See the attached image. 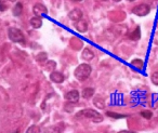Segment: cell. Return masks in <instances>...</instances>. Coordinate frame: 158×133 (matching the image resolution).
I'll use <instances>...</instances> for the list:
<instances>
[{
  "label": "cell",
  "instance_id": "cell-1",
  "mask_svg": "<svg viewBox=\"0 0 158 133\" xmlns=\"http://www.w3.org/2000/svg\"><path fill=\"white\" fill-rule=\"evenodd\" d=\"M80 117H85V118H89L91 119L93 122H102L103 121V116L99 113V111L94 110V109H84V110H80L78 114L76 115V118H80Z\"/></svg>",
  "mask_w": 158,
  "mask_h": 133
},
{
  "label": "cell",
  "instance_id": "cell-2",
  "mask_svg": "<svg viewBox=\"0 0 158 133\" xmlns=\"http://www.w3.org/2000/svg\"><path fill=\"white\" fill-rule=\"evenodd\" d=\"M91 72H92V69H91V66L89 65V64L85 63V64H80V65H79L78 67L75 69L74 75L79 81H85V80H87V79L89 78Z\"/></svg>",
  "mask_w": 158,
  "mask_h": 133
},
{
  "label": "cell",
  "instance_id": "cell-3",
  "mask_svg": "<svg viewBox=\"0 0 158 133\" xmlns=\"http://www.w3.org/2000/svg\"><path fill=\"white\" fill-rule=\"evenodd\" d=\"M8 36H9L10 40L13 42H24L25 38L21 29L15 28V27H10L8 29Z\"/></svg>",
  "mask_w": 158,
  "mask_h": 133
},
{
  "label": "cell",
  "instance_id": "cell-4",
  "mask_svg": "<svg viewBox=\"0 0 158 133\" xmlns=\"http://www.w3.org/2000/svg\"><path fill=\"white\" fill-rule=\"evenodd\" d=\"M149 11H151V7H149L148 5H144V3L136 6V7H134L133 9H132V12L138 16L147 15V14L149 13Z\"/></svg>",
  "mask_w": 158,
  "mask_h": 133
},
{
  "label": "cell",
  "instance_id": "cell-5",
  "mask_svg": "<svg viewBox=\"0 0 158 133\" xmlns=\"http://www.w3.org/2000/svg\"><path fill=\"white\" fill-rule=\"evenodd\" d=\"M33 12L36 16L41 18V16L46 15V14L48 13V9H47L46 6L42 5V3H36L33 8Z\"/></svg>",
  "mask_w": 158,
  "mask_h": 133
},
{
  "label": "cell",
  "instance_id": "cell-6",
  "mask_svg": "<svg viewBox=\"0 0 158 133\" xmlns=\"http://www.w3.org/2000/svg\"><path fill=\"white\" fill-rule=\"evenodd\" d=\"M79 96H80V94H79V92L77 91V90H72V91L67 92V93L65 94V98L67 101H69L70 103L78 102Z\"/></svg>",
  "mask_w": 158,
  "mask_h": 133
},
{
  "label": "cell",
  "instance_id": "cell-7",
  "mask_svg": "<svg viewBox=\"0 0 158 133\" xmlns=\"http://www.w3.org/2000/svg\"><path fill=\"white\" fill-rule=\"evenodd\" d=\"M82 11L80 9H74L72 10V11L69 12V14H68V16H69V19L72 21H75V22H78V21L82 20Z\"/></svg>",
  "mask_w": 158,
  "mask_h": 133
},
{
  "label": "cell",
  "instance_id": "cell-8",
  "mask_svg": "<svg viewBox=\"0 0 158 133\" xmlns=\"http://www.w3.org/2000/svg\"><path fill=\"white\" fill-rule=\"evenodd\" d=\"M75 28H76L79 33L84 34V33H86L87 29H88V23H87V21L80 20V21H78V22H76V24H75Z\"/></svg>",
  "mask_w": 158,
  "mask_h": 133
},
{
  "label": "cell",
  "instance_id": "cell-9",
  "mask_svg": "<svg viewBox=\"0 0 158 133\" xmlns=\"http://www.w3.org/2000/svg\"><path fill=\"white\" fill-rule=\"evenodd\" d=\"M50 79L55 83H61L64 81V76H63V74L60 72H52L51 73Z\"/></svg>",
  "mask_w": 158,
  "mask_h": 133
},
{
  "label": "cell",
  "instance_id": "cell-10",
  "mask_svg": "<svg viewBox=\"0 0 158 133\" xmlns=\"http://www.w3.org/2000/svg\"><path fill=\"white\" fill-rule=\"evenodd\" d=\"M81 56H82V59H84V60H87V61H91V60L94 57V53H93L89 48H86L84 51H82Z\"/></svg>",
  "mask_w": 158,
  "mask_h": 133
},
{
  "label": "cell",
  "instance_id": "cell-11",
  "mask_svg": "<svg viewBox=\"0 0 158 133\" xmlns=\"http://www.w3.org/2000/svg\"><path fill=\"white\" fill-rule=\"evenodd\" d=\"M31 25L34 27V28H40V27L42 26L41 18H39V16H34V18L31 20Z\"/></svg>",
  "mask_w": 158,
  "mask_h": 133
},
{
  "label": "cell",
  "instance_id": "cell-12",
  "mask_svg": "<svg viewBox=\"0 0 158 133\" xmlns=\"http://www.w3.org/2000/svg\"><path fill=\"white\" fill-rule=\"evenodd\" d=\"M93 94H94V89L93 88H86V89H84V91H82L81 95L84 98H90L93 96Z\"/></svg>",
  "mask_w": 158,
  "mask_h": 133
},
{
  "label": "cell",
  "instance_id": "cell-13",
  "mask_svg": "<svg viewBox=\"0 0 158 133\" xmlns=\"http://www.w3.org/2000/svg\"><path fill=\"white\" fill-rule=\"evenodd\" d=\"M22 12H23V5L21 2H18L13 7V9H12V13L15 16H20L22 14Z\"/></svg>",
  "mask_w": 158,
  "mask_h": 133
},
{
  "label": "cell",
  "instance_id": "cell-14",
  "mask_svg": "<svg viewBox=\"0 0 158 133\" xmlns=\"http://www.w3.org/2000/svg\"><path fill=\"white\" fill-rule=\"evenodd\" d=\"M140 27H136L135 29H134L133 31H132L131 34H130V39H132V40H139L140 39V37H141V33H140Z\"/></svg>",
  "mask_w": 158,
  "mask_h": 133
},
{
  "label": "cell",
  "instance_id": "cell-15",
  "mask_svg": "<svg viewBox=\"0 0 158 133\" xmlns=\"http://www.w3.org/2000/svg\"><path fill=\"white\" fill-rule=\"evenodd\" d=\"M36 61L39 62V63H44V62H47V61H48V55H47V53L40 52L39 54L36 56Z\"/></svg>",
  "mask_w": 158,
  "mask_h": 133
},
{
  "label": "cell",
  "instance_id": "cell-16",
  "mask_svg": "<svg viewBox=\"0 0 158 133\" xmlns=\"http://www.w3.org/2000/svg\"><path fill=\"white\" fill-rule=\"evenodd\" d=\"M60 124L56 126H52L47 130V133H61L62 132V128H59Z\"/></svg>",
  "mask_w": 158,
  "mask_h": 133
},
{
  "label": "cell",
  "instance_id": "cell-17",
  "mask_svg": "<svg viewBox=\"0 0 158 133\" xmlns=\"http://www.w3.org/2000/svg\"><path fill=\"white\" fill-rule=\"evenodd\" d=\"M131 64L134 66V67L139 68V69H141V68H142L143 66H144V63H143V61H142V60H140V59L133 60V61L131 62Z\"/></svg>",
  "mask_w": 158,
  "mask_h": 133
},
{
  "label": "cell",
  "instance_id": "cell-18",
  "mask_svg": "<svg viewBox=\"0 0 158 133\" xmlns=\"http://www.w3.org/2000/svg\"><path fill=\"white\" fill-rule=\"evenodd\" d=\"M93 103H94L95 106H98L99 108H104V101L102 100L100 96H98V98H94V101H93Z\"/></svg>",
  "mask_w": 158,
  "mask_h": 133
},
{
  "label": "cell",
  "instance_id": "cell-19",
  "mask_svg": "<svg viewBox=\"0 0 158 133\" xmlns=\"http://www.w3.org/2000/svg\"><path fill=\"white\" fill-rule=\"evenodd\" d=\"M106 115H107L108 117L114 118V119H120V118H125L126 117L125 115H120V114H116V113H110V111H107V113H106Z\"/></svg>",
  "mask_w": 158,
  "mask_h": 133
},
{
  "label": "cell",
  "instance_id": "cell-20",
  "mask_svg": "<svg viewBox=\"0 0 158 133\" xmlns=\"http://www.w3.org/2000/svg\"><path fill=\"white\" fill-rule=\"evenodd\" d=\"M25 133H40V129L37 126H31L27 129V131Z\"/></svg>",
  "mask_w": 158,
  "mask_h": 133
},
{
  "label": "cell",
  "instance_id": "cell-21",
  "mask_svg": "<svg viewBox=\"0 0 158 133\" xmlns=\"http://www.w3.org/2000/svg\"><path fill=\"white\" fill-rule=\"evenodd\" d=\"M141 116L144 117L145 119H151V118L153 117V113L149 110H143V111H141Z\"/></svg>",
  "mask_w": 158,
  "mask_h": 133
},
{
  "label": "cell",
  "instance_id": "cell-22",
  "mask_svg": "<svg viewBox=\"0 0 158 133\" xmlns=\"http://www.w3.org/2000/svg\"><path fill=\"white\" fill-rule=\"evenodd\" d=\"M55 66H56V63H55L54 61H48V63H47L46 67L48 70H52L55 68Z\"/></svg>",
  "mask_w": 158,
  "mask_h": 133
},
{
  "label": "cell",
  "instance_id": "cell-23",
  "mask_svg": "<svg viewBox=\"0 0 158 133\" xmlns=\"http://www.w3.org/2000/svg\"><path fill=\"white\" fill-rule=\"evenodd\" d=\"M152 82H153L154 85H158V70L152 74Z\"/></svg>",
  "mask_w": 158,
  "mask_h": 133
},
{
  "label": "cell",
  "instance_id": "cell-24",
  "mask_svg": "<svg viewBox=\"0 0 158 133\" xmlns=\"http://www.w3.org/2000/svg\"><path fill=\"white\" fill-rule=\"evenodd\" d=\"M7 9V8H6V5L5 3H0V11H5V10Z\"/></svg>",
  "mask_w": 158,
  "mask_h": 133
},
{
  "label": "cell",
  "instance_id": "cell-25",
  "mask_svg": "<svg viewBox=\"0 0 158 133\" xmlns=\"http://www.w3.org/2000/svg\"><path fill=\"white\" fill-rule=\"evenodd\" d=\"M119 133H135V132H132V131H120Z\"/></svg>",
  "mask_w": 158,
  "mask_h": 133
},
{
  "label": "cell",
  "instance_id": "cell-26",
  "mask_svg": "<svg viewBox=\"0 0 158 133\" xmlns=\"http://www.w3.org/2000/svg\"><path fill=\"white\" fill-rule=\"evenodd\" d=\"M72 1H75V2H80V1H82V0H72Z\"/></svg>",
  "mask_w": 158,
  "mask_h": 133
},
{
  "label": "cell",
  "instance_id": "cell-27",
  "mask_svg": "<svg viewBox=\"0 0 158 133\" xmlns=\"http://www.w3.org/2000/svg\"><path fill=\"white\" fill-rule=\"evenodd\" d=\"M9 1H11V2H15L16 0H9Z\"/></svg>",
  "mask_w": 158,
  "mask_h": 133
},
{
  "label": "cell",
  "instance_id": "cell-28",
  "mask_svg": "<svg viewBox=\"0 0 158 133\" xmlns=\"http://www.w3.org/2000/svg\"><path fill=\"white\" fill-rule=\"evenodd\" d=\"M114 1H116V2H119V1H121V0H114Z\"/></svg>",
  "mask_w": 158,
  "mask_h": 133
},
{
  "label": "cell",
  "instance_id": "cell-29",
  "mask_svg": "<svg viewBox=\"0 0 158 133\" xmlns=\"http://www.w3.org/2000/svg\"><path fill=\"white\" fill-rule=\"evenodd\" d=\"M14 133H19V131H15V132H14Z\"/></svg>",
  "mask_w": 158,
  "mask_h": 133
},
{
  "label": "cell",
  "instance_id": "cell-30",
  "mask_svg": "<svg viewBox=\"0 0 158 133\" xmlns=\"http://www.w3.org/2000/svg\"><path fill=\"white\" fill-rule=\"evenodd\" d=\"M129 1H134V0H129Z\"/></svg>",
  "mask_w": 158,
  "mask_h": 133
},
{
  "label": "cell",
  "instance_id": "cell-31",
  "mask_svg": "<svg viewBox=\"0 0 158 133\" xmlns=\"http://www.w3.org/2000/svg\"><path fill=\"white\" fill-rule=\"evenodd\" d=\"M101 1H106V0H101Z\"/></svg>",
  "mask_w": 158,
  "mask_h": 133
},
{
  "label": "cell",
  "instance_id": "cell-32",
  "mask_svg": "<svg viewBox=\"0 0 158 133\" xmlns=\"http://www.w3.org/2000/svg\"><path fill=\"white\" fill-rule=\"evenodd\" d=\"M157 119H158V118H157Z\"/></svg>",
  "mask_w": 158,
  "mask_h": 133
}]
</instances>
